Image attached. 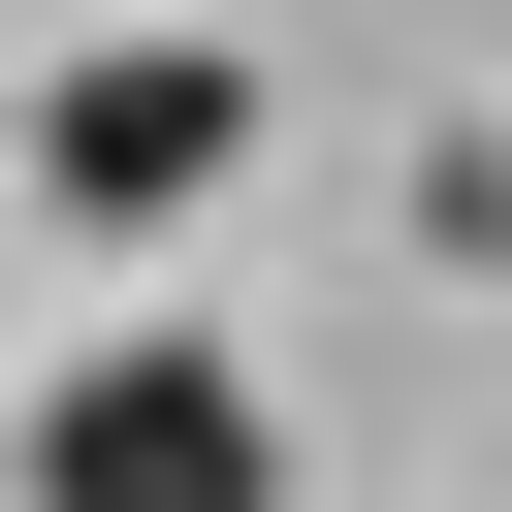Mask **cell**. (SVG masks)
<instances>
[{
    "mask_svg": "<svg viewBox=\"0 0 512 512\" xmlns=\"http://www.w3.org/2000/svg\"><path fill=\"white\" fill-rule=\"evenodd\" d=\"M32 512H288V416H256V352H192V320H128V352H64L32 384V448H0Z\"/></svg>",
    "mask_w": 512,
    "mask_h": 512,
    "instance_id": "1",
    "label": "cell"
},
{
    "mask_svg": "<svg viewBox=\"0 0 512 512\" xmlns=\"http://www.w3.org/2000/svg\"><path fill=\"white\" fill-rule=\"evenodd\" d=\"M224 160H256V64H224V32H96V64L32 96V192H64V224H192Z\"/></svg>",
    "mask_w": 512,
    "mask_h": 512,
    "instance_id": "2",
    "label": "cell"
}]
</instances>
